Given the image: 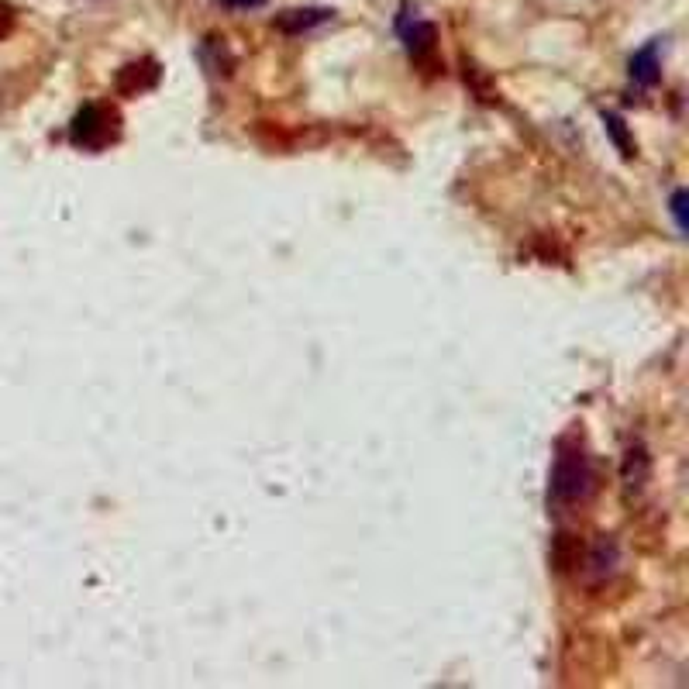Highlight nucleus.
<instances>
[{
	"instance_id": "obj_1",
	"label": "nucleus",
	"mask_w": 689,
	"mask_h": 689,
	"mask_svg": "<svg viewBox=\"0 0 689 689\" xmlns=\"http://www.w3.org/2000/svg\"><path fill=\"white\" fill-rule=\"evenodd\" d=\"M596 490V472L586 455L583 441L562 438L559 455H555L552 486H548V503L555 507H572V503H586Z\"/></svg>"
},
{
	"instance_id": "obj_2",
	"label": "nucleus",
	"mask_w": 689,
	"mask_h": 689,
	"mask_svg": "<svg viewBox=\"0 0 689 689\" xmlns=\"http://www.w3.org/2000/svg\"><path fill=\"white\" fill-rule=\"evenodd\" d=\"M121 135V114L107 104H87L76 111L73 125H69V142L83 152H100Z\"/></svg>"
},
{
	"instance_id": "obj_3",
	"label": "nucleus",
	"mask_w": 689,
	"mask_h": 689,
	"mask_svg": "<svg viewBox=\"0 0 689 689\" xmlns=\"http://www.w3.org/2000/svg\"><path fill=\"white\" fill-rule=\"evenodd\" d=\"M397 32H400V38H404L407 52H410L414 59L428 56V52L435 49V38H438L435 25H431V21H424V18H417V11H414V14H410V11L400 14Z\"/></svg>"
},
{
	"instance_id": "obj_4",
	"label": "nucleus",
	"mask_w": 689,
	"mask_h": 689,
	"mask_svg": "<svg viewBox=\"0 0 689 689\" xmlns=\"http://www.w3.org/2000/svg\"><path fill=\"white\" fill-rule=\"evenodd\" d=\"M331 18H335V11H328V7H293V11L276 14L273 25L286 35H304V32H314V28L328 25Z\"/></svg>"
},
{
	"instance_id": "obj_5",
	"label": "nucleus",
	"mask_w": 689,
	"mask_h": 689,
	"mask_svg": "<svg viewBox=\"0 0 689 689\" xmlns=\"http://www.w3.org/2000/svg\"><path fill=\"white\" fill-rule=\"evenodd\" d=\"M159 73L162 69H159L156 59H138V63H128L118 73V94H125V97L145 94V90H152L159 83Z\"/></svg>"
},
{
	"instance_id": "obj_6",
	"label": "nucleus",
	"mask_w": 689,
	"mask_h": 689,
	"mask_svg": "<svg viewBox=\"0 0 689 689\" xmlns=\"http://www.w3.org/2000/svg\"><path fill=\"white\" fill-rule=\"evenodd\" d=\"M658 49H662V42H648L645 49H638L631 56V83L634 87H641V90H648V87H655L658 83V76H662V59H658Z\"/></svg>"
},
{
	"instance_id": "obj_7",
	"label": "nucleus",
	"mask_w": 689,
	"mask_h": 689,
	"mask_svg": "<svg viewBox=\"0 0 689 689\" xmlns=\"http://www.w3.org/2000/svg\"><path fill=\"white\" fill-rule=\"evenodd\" d=\"M648 469H652V462H648L645 448H641V445L627 448V455H624V490L638 493L641 486L648 483Z\"/></svg>"
},
{
	"instance_id": "obj_8",
	"label": "nucleus",
	"mask_w": 689,
	"mask_h": 689,
	"mask_svg": "<svg viewBox=\"0 0 689 689\" xmlns=\"http://www.w3.org/2000/svg\"><path fill=\"white\" fill-rule=\"evenodd\" d=\"M614 565H617V545L603 538L600 545L593 548V555H590V569H593V576H610V572H614Z\"/></svg>"
},
{
	"instance_id": "obj_9",
	"label": "nucleus",
	"mask_w": 689,
	"mask_h": 689,
	"mask_svg": "<svg viewBox=\"0 0 689 689\" xmlns=\"http://www.w3.org/2000/svg\"><path fill=\"white\" fill-rule=\"evenodd\" d=\"M603 125H607L610 138L617 142V149H621L624 156L631 159V156H634V145H631V138H627V131H624V121L617 118V114H603Z\"/></svg>"
},
{
	"instance_id": "obj_10",
	"label": "nucleus",
	"mask_w": 689,
	"mask_h": 689,
	"mask_svg": "<svg viewBox=\"0 0 689 689\" xmlns=\"http://www.w3.org/2000/svg\"><path fill=\"white\" fill-rule=\"evenodd\" d=\"M669 211H672V218H676V228L686 231V190H676V193H672Z\"/></svg>"
},
{
	"instance_id": "obj_11",
	"label": "nucleus",
	"mask_w": 689,
	"mask_h": 689,
	"mask_svg": "<svg viewBox=\"0 0 689 689\" xmlns=\"http://www.w3.org/2000/svg\"><path fill=\"white\" fill-rule=\"evenodd\" d=\"M14 28V7L11 4H0V38H7Z\"/></svg>"
},
{
	"instance_id": "obj_12",
	"label": "nucleus",
	"mask_w": 689,
	"mask_h": 689,
	"mask_svg": "<svg viewBox=\"0 0 689 689\" xmlns=\"http://www.w3.org/2000/svg\"><path fill=\"white\" fill-rule=\"evenodd\" d=\"M221 4L235 7V11H252V7H262L266 0H221Z\"/></svg>"
}]
</instances>
